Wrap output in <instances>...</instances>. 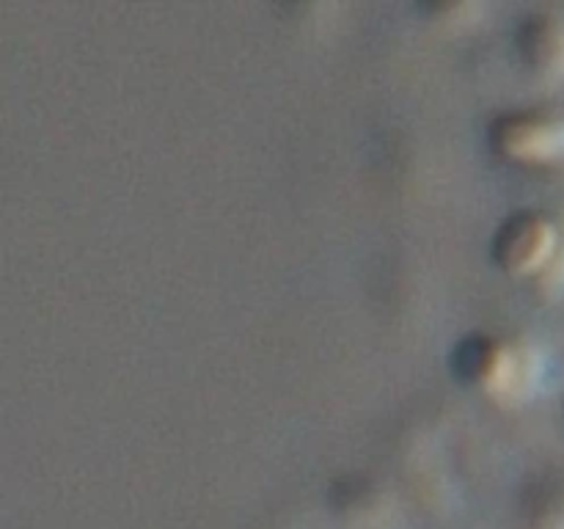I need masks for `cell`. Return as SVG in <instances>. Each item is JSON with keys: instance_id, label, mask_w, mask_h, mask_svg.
Instances as JSON below:
<instances>
[{"instance_id": "1", "label": "cell", "mask_w": 564, "mask_h": 529, "mask_svg": "<svg viewBox=\"0 0 564 529\" xmlns=\"http://www.w3.org/2000/svg\"><path fill=\"white\" fill-rule=\"evenodd\" d=\"M455 369L505 402L523 400L543 378V356L523 342L468 336L455 350Z\"/></svg>"}, {"instance_id": "2", "label": "cell", "mask_w": 564, "mask_h": 529, "mask_svg": "<svg viewBox=\"0 0 564 529\" xmlns=\"http://www.w3.org/2000/svg\"><path fill=\"white\" fill-rule=\"evenodd\" d=\"M560 231L545 215L518 213L501 224L494 240V257L516 273H543L560 251Z\"/></svg>"}, {"instance_id": "3", "label": "cell", "mask_w": 564, "mask_h": 529, "mask_svg": "<svg viewBox=\"0 0 564 529\" xmlns=\"http://www.w3.org/2000/svg\"><path fill=\"white\" fill-rule=\"evenodd\" d=\"M494 147L512 160L545 163L564 158V119L545 114H510L494 125Z\"/></svg>"}, {"instance_id": "4", "label": "cell", "mask_w": 564, "mask_h": 529, "mask_svg": "<svg viewBox=\"0 0 564 529\" xmlns=\"http://www.w3.org/2000/svg\"><path fill=\"white\" fill-rule=\"evenodd\" d=\"M518 50L534 75L556 80L564 75V22L554 14H534L518 31Z\"/></svg>"}]
</instances>
